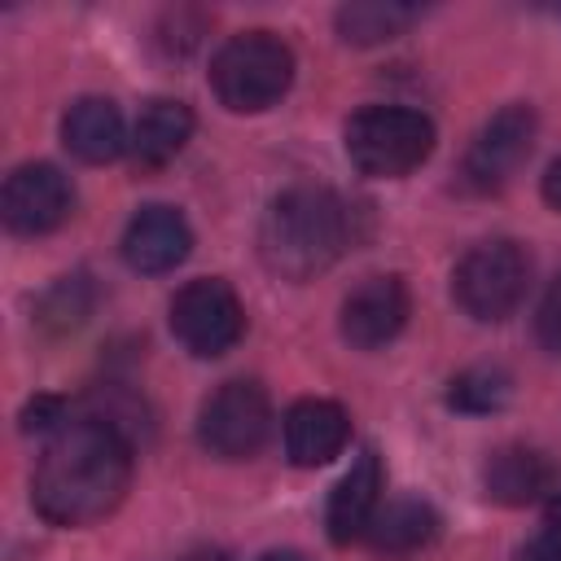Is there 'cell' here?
Returning a JSON list of instances; mask_svg holds the SVG:
<instances>
[{
    "label": "cell",
    "mask_w": 561,
    "mask_h": 561,
    "mask_svg": "<svg viewBox=\"0 0 561 561\" xmlns=\"http://www.w3.org/2000/svg\"><path fill=\"white\" fill-rule=\"evenodd\" d=\"M526 289H530V254L508 237H495V241L465 250V259L451 272L456 307L482 324L508 320L522 307Z\"/></svg>",
    "instance_id": "5"
},
{
    "label": "cell",
    "mask_w": 561,
    "mask_h": 561,
    "mask_svg": "<svg viewBox=\"0 0 561 561\" xmlns=\"http://www.w3.org/2000/svg\"><path fill=\"white\" fill-rule=\"evenodd\" d=\"M530 149H535V110L504 105L469 140L465 162H460V184L469 193H500L526 167Z\"/></svg>",
    "instance_id": "8"
},
{
    "label": "cell",
    "mask_w": 561,
    "mask_h": 561,
    "mask_svg": "<svg viewBox=\"0 0 561 561\" xmlns=\"http://www.w3.org/2000/svg\"><path fill=\"white\" fill-rule=\"evenodd\" d=\"M359 241V210L320 184L276 193L259 224V259L285 280H311Z\"/></svg>",
    "instance_id": "2"
},
{
    "label": "cell",
    "mask_w": 561,
    "mask_h": 561,
    "mask_svg": "<svg viewBox=\"0 0 561 561\" xmlns=\"http://www.w3.org/2000/svg\"><path fill=\"white\" fill-rule=\"evenodd\" d=\"M508 394H513V377L495 364H473L447 381V408H456L465 416L500 412L508 403Z\"/></svg>",
    "instance_id": "19"
},
{
    "label": "cell",
    "mask_w": 561,
    "mask_h": 561,
    "mask_svg": "<svg viewBox=\"0 0 561 561\" xmlns=\"http://www.w3.org/2000/svg\"><path fill=\"white\" fill-rule=\"evenodd\" d=\"M272 434V403L259 381H224L197 412V443L219 460L254 456Z\"/></svg>",
    "instance_id": "7"
},
{
    "label": "cell",
    "mask_w": 561,
    "mask_h": 561,
    "mask_svg": "<svg viewBox=\"0 0 561 561\" xmlns=\"http://www.w3.org/2000/svg\"><path fill=\"white\" fill-rule=\"evenodd\" d=\"M543 202H548V206L561 215V158H557V162L543 171Z\"/></svg>",
    "instance_id": "24"
},
{
    "label": "cell",
    "mask_w": 561,
    "mask_h": 561,
    "mask_svg": "<svg viewBox=\"0 0 561 561\" xmlns=\"http://www.w3.org/2000/svg\"><path fill=\"white\" fill-rule=\"evenodd\" d=\"M482 491L495 504H508V508L548 500L557 491V465L539 447H526V443L495 447L482 465Z\"/></svg>",
    "instance_id": "14"
},
{
    "label": "cell",
    "mask_w": 561,
    "mask_h": 561,
    "mask_svg": "<svg viewBox=\"0 0 561 561\" xmlns=\"http://www.w3.org/2000/svg\"><path fill=\"white\" fill-rule=\"evenodd\" d=\"M66 421H70V412H66V399H57V394H39L22 412V430L26 434H57Z\"/></svg>",
    "instance_id": "23"
},
{
    "label": "cell",
    "mask_w": 561,
    "mask_h": 561,
    "mask_svg": "<svg viewBox=\"0 0 561 561\" xmlns=\"http://www.w3.org/2000/svg\"><path fill=\"white\" fill-rule=\"evenodd\" d=\"M381 460L373 447H364L351 469L337 478V486L329 491V508H324V526H329V539L333 543H355L368 535L377 508H381Z\"/></svg>",
    "instance_id": "13"
},
{
    "label": "cell",
    "mask_w": 561,
    "mask_h": 561,
    "mask_svg": "<svg viewBox=\"0 0 561 561\" xmlns=\"http://www.w3.org/2000/svg\"><path fill=\"white\" fill-rule=\"evenodd\" d=\"M61 145L79 158V162H114L123 149H131V136H127V123L118 114L114 101L105 96H79L66 118H61Z\"/></svg>",
    "instance_id": "15"
},
{
    "label": "cell",
    "mask_w": 561,
    "mask_h": 561,
    "mask_svg": "<svg viewBox=\"0 0 561 561\" xmlns=\"http://www.w3.org/2000/svg\"><path fill=\"white\" fill-rule=\"evenodd\" d=\"M434 153V123L412 105H364L346 118V158L359 175L399 180Z\"/></svg>",
    "instance_id": "4"
},
{
    "label": "cell",
    "mask_w": 561,
    "mask_h": 561,
    "mask_svg": "<svg viewBox=\"0 0 561 561\" xmlns=\"http://www.w3.org/2000/svg\"><path fill=\"white\" fill-rule=\"evenodd\" d=\"M193 140V110L171 96H153L131 127V153L140 167H167Z\"/></svg>",
    "instance_id": "16"
},
{
    "label": "cell",
    "mask_w": 561,
    "mask_h": 561,
    "mask_svg": "<svg viewBox=\"0 0 561 561\" xmlns=\"http://www.w3.org/2000/svg\"><path fill=\"white\" fill-rule=\"evenodd\" d=\"M171 333L188 355L215 359V355H224L241 342L245 307H241V298L228 280L197 276L171 298Z\"/></svg>",
    "instance_id": "6"
},
{
    "label": "cell",
    "mask_w": 561,
    "mask_h": 561,
    "mask_svg": "<svg viewBox=\"0 0 561 561\" xmlns=\"http://www.w3.org/2000/svg\"><path fill=\"white\" fill-rule=\"evenodd\" d=\"M75 210V188L53 162H22L0 193V215L4 228L18 237H44L61 228Z\"/></svg>",
    "instance_id": "9"
},
{
    "label": "cell",
    "mask_w": 561,
    "mask_h": 561,
    "mask_svg": "<svg viewBox=\"0 0 561 561\" xmlns=\"http://www.w3.org/2000/svg\"><path fill=\"white\" fill-rule=\"evenodd\" d=\"M280 434H285L289 465L316 469V465H329L333 456H342V447L351 443V416L333 399H298L285 412Z\"/></svg>",
    "instance_id": "12"
},
{
    "label": "cell",
    "mask_w": 561,
    "mask_h": 561,
    "mask_svg": "<svg viewBox=\"0 0 561 561\" xmlns=\"http://www.w3.org/2000/svg\"><path fill=\"white\" fill-rule=\"evenodd\" d=\"M438 535V513L430 500H416V495H399V500H386L368 526V543L373 552H386V557H412L421 548H430Z\"/></svg>",
    "instance_id": "17"
},
{
    "label": "cell",
    "mask_w": 561,
    "mask_h": 561,
    "mask_svg": "<svg viewBox=\"0 0 561 561\" xmlns=\"http://www.w3.org/2000/svg\"><path fill=\"white\" fill-rule=\"evenodd\" d=\"M535 337L548 355L561 359V276H552V285L543 289V298L535 307Z\"/></svg>",
    "instance_id": "22"
},
{
    "label": "cell",
    "mask_w": 561,
    "mask_h": 561,
    "mask_svg": "<svg viewBox=\"0 0 561 561\" xmlns=\"http://www.w3.org/2000/svg\"><path fill=\"white\" fill-rule=\"evenodd\" d=\"M408 285L399 276H364L342 298V337L355 351H381L408 324Z\"/></svg>",
    "instance_id": "10"
},
{
    "label": "cell",
    "mask_w": 561,
    "mask_h": 561,
    "mask_svg": "<svg viewBox=\"0 0 561 561\" xmlns=\"http://www.w3.org/2000/svg\"><path fill=\"white\" fill-rule=\"evenodd\" d=\"M517 561H561V486L543 500V526H539V535L517 552Z\"/></svg>",
    "instance_id": "21"
},
{
    "label": "cell",
    "mask_w": 561,
    "mask_h": 561,
    "mask_svg": "<svg viewBox=\"0 0 561 561\" xmlns=\"http://www.w3.org/2000/svg\"><path fill=\"white\" fill-rule=\"evenodd\" d=\"M131 482V438L101 416L48 434L31 473V504L53 526H88L118 508Z\"/></svg>",
    "instance_id": "1"
},
{
    "label": "cell",
    "mask_w": 561,
    "mask_h": 561,
    "mask_svg": "<svg viewBox=\"0 0 561 561\" xmlns=\"http://www.w3.org/2000/svg\"><path fill=\"white\" fill-rule=\"evenodd\" d=\"M184 561H228V557H224L219 548H202V552H188Z\"/></svg>",
    "instance_id": "26"
},
{
    "label": "cell",
    "mask_w": 561,
    "mask_h": 561,
    "mask_svg": "<svg viewBox=\"0 0 561 561\" xmlns=\"http://www.w3.org/2000/svg\"><path fill=\"white\" fill-rule=\"evenodd\" d=\"M294 83V53L272 31H241L210 57V88L232 114L272 110Z\"/></svg>",
    "instance_id": "3"
},
{
    "label": "cell",
    "mask_w": 561,
    "mask_h": 561,
    "mask_svg": "<svg viewBox=\"0 0 561 561\" xmlns=\"http://www.w3.org/2000/svg\"><path fill=\"white\" fill-rule=\"evenodd\" d=\"M416 22L412 4H381V0H359V4H342L337 9V35L346 44H386L394 35H403Z\"/></svg>",
    "instance_id": "18"
},
{
    "label": "cell",
    "mask_w": 561,
    "mask_h": 561,
    "mask_svg": "<svg viewBox=\"0 0 561 561\" xmlns=\"http://www.w3.org/2000/svg\"><path fill=\"white\" fill-rule=\"evenodd\" d=\"M259 561H307L302 552H294V548H280V552H263Z\"/></svg>",
    "instance_id": "25"
},
{
    "label": "cell",
    "mask_w": 561,
    "mask_h": 561,
    "mask_svg": "<svg viewBox=\"0 0 561 561\" xmlns=\"http://www.w3.org/2000/svg\"><path fill=\"white\" fill-rule=\"evenodd\" d=\"M193 250V228L175 206H140L123 228V259L131 272H175Z\"/></svg>",
    "instance_id": "11"
},
{
    "label": "cell",
    "mask_w": 561,
    "mask_h": 561,
    "mask_svg": "<svg viewBox=\"0 0 561 561\" xmlns=\"http://www.w3.org/2000/svg\"><path fill=\"white\" fill-rule=\"evenodd\" d=\"M92 302H96L92 280H88L83 272H75V276H61L57 285H48V289H44L35 320H39L44 329H53V333H66V329H79V324L88 320Z\"/></svg>",
    "instance_id": "20"
}]
</instances>
